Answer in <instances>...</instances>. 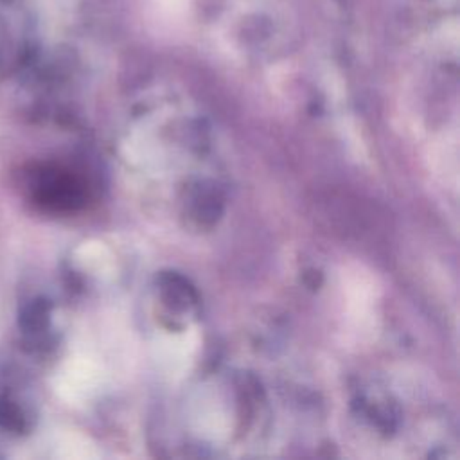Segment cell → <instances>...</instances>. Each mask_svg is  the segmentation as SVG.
<instances>
[{
	"label": "cell",
	"mask_w": 460,
	"mask_h": 460,
	"mask_svg": "<svg viewBox=\"0 0 460 460\" xmlns=\"http://www.w3.org/2000/svg\"><path fill=\"white\" fill-rule=\"evenodd\" d=\"M0 424L4 428H9V429H20L23 426V419H22V413L20 410L11 402V401H4L0 402Z\"/></svg>",
	"instance_id": "1"
}]
</instances>
